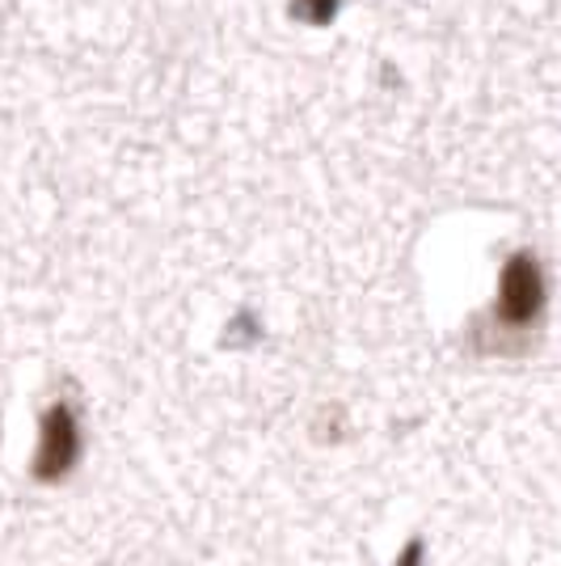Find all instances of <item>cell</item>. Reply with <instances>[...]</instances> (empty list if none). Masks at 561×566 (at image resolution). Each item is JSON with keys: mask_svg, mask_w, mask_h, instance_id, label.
Instances as JSON below:
<instances>
[{"mask_svg": "<svg viewBox=\"0 0 561 566\" xmlns=\"http://www.w3.org/2000/svg\"><path fill=\"white\" fill-rule=\"evenodd\" d=\"M537 301H540V280H537V262L528 259H515L507 266V280H502V313L511 317V322H528L532 313H537Z\"/></svg>", "mask_w": 561, "mask_h": 566, "instance_id": "1", "label": "cell"}]
</instances>
